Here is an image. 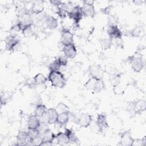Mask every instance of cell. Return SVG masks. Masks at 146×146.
Wrapping results in <instances>:
<instances>
[{
    "label": "cell",
    "mask_w": 146,
    "mask_h": 146,
    "mask_svg": "<svg viewBox=\"0 0 146 146\" xmlns=\"http://www.w3.org/2000/svg\"><path fill=\"white\" fill-rule=\"evenodd\" d=\"M52 86L59 88H63L66 84V79L64 74L60 71H50L47 77Z\"/></svg>",
    "instance_id": "6da1fadb"
},
{
    "label": "cell",
    "mask_w": 146,
    "mask_h": 146,
    "mask_svg": "<svg viewBox=\"0 0 146 146\" xmlns=\"http://www.w3.org/2000/svg\"><path fill=\"white\" fill-rule=\"evenodd\" d=\"M85 86L88 89L92 90L94 93H99L105 88L106 85L103 79H95L91 78L85 84Z\"/></svg>",
    "instance_id": "7a4b0ae2"
},
{
    "label": "cell",
    "mask_w": 146,
    "mask_h": 146,
    "mask_svg": "<svg viewBox=\"0 0 146 146\" xmlns=\"http://www.w3.org/2000/svg\"><path fill=\"white\" fill-rule=\"evenodd\" d=\"M137 54L131 56L129 62L133 70L136 72H139L144 68L145 64L142 56L139 53L137 52Z\"/></svg>",
    "instance_id": "3957f363"
},
{
    "label": "cell",
    "mask_w": 146,
    "mask_h": 146,
    "mask_svg": "<svg viewBox=\"0 0 146 146\" xmlns=\"http://www.w3.org/2000/svg\"><path fill=\"white\" fill-rule=\"evenodd\" d=\"M94 1H84L81 7L83 16L85 17L94 18L95 15V10L94 6Z\"/></svg>",
    "instance_id": "277c9868"
},
{
    "label": "cell",
    "mask_w": 146,
    "mask_h": 146,
    "mask_svg": "<svg viewBox=\"0 0 146 146\" xmlns=\"http://www.w3.org/2000/svg\"><path fill=\"white\" fill-rule=\"evenodd\" d=\"M40 136L42 139V142L40 145H51L56 137V135L50 129L47 128L43 131Z\"/></svg>",
    "instance_id": "5b68a950"
},
{
    "label": "cell",
    "mask_w": 146,
    "mask_h": 146,
    "mask_svg": "<svg viewBox=\"0 0 146 146\" xmlns=\"http://www.w3.org/2000/svg\"><path fill=\"white\" fill-rule=\"evenodd\" d=\"M90 75L95 79H102L103 77V70L101 66L98 64L90 65L88 68Z\"/></svg>",
    "instance_id": "8992f818"
},
{
    "label": "cell",
    "mask_w": 146,
    "mask_h": 146,
    "mask_svg": "<svg viewBox=\"0 0 146 146\" xmlns=\"http://www.w3.org/2000/svg\"><path fill=\"white\" fill-rule=\"evenodd\" d=\"M58 115L55 108H50L47 109L46 114L43 117L46 119L45 123L48 124H53L56 123Z\"/></svg>",
    "instance_id": "52a82bcc"
},
{
    "label": "cell",
    "mask_w": 146,
    "mask_h": 146,
    "mask_svg": "<svg viewBox=\"0 0 146 146\" xmlns=\"http://www.w3.org/2000/svg\"><path fill=\"white\" fill-rule=\"evenodd\" d=\"M17 145H27L31 144V140L27 132L21 131L17 135Z\"/></svg>",
    "instance_id": "ba28073f"
},
{
    "label": "cell",
    "mask_w": 146,
    "mask_h": 146,
    "mask_svg": "<svg viewBox=\"0 0 146 146\" xmlns=\"http://www.w3.org/2000/svg\"><path fill=\"white\" fill-rule=\"evenodd\" d=\"M68 15L70 19H72L74 21L75 23L78 24L83 17L81 7L79 5L74 6Z\"/></svg>",
    "instance_id": "9c48e42d"
},
{
    "label": "cell",
    "mask_w": 146,
    "mask_h": 146,
    "mask_svg": "<svg viewBox=\"0 0 146 146\" xmlns=\"http://www.w3.org/2000/svg\"><path fill=\"white\" fill-rule=\"evenodd\" d=\"M60 43L63 46H66L74 43V35L67 29H64L62 31L60 36Z\"/></svg>",
    "instance_id": "30bf717a"
},
{
    "label": "cell",
    "mask_w": 146,
    "mask_h": 146,
    "mask_svg": "<svg viewBox=\"0 0 146 146\" xmlns=\"http://www.w3.org/2000/svg\"><path fill=\"white\" fill-rule=\"evenodd\" d=\"M135 139L132 137L129 130L123 132L120 136V144L123 146H132L134 144Z\"/></svg>",
    "instance_id": "8fae6325"
},
{
    "label": "cell",
    "mask_w": 146,
    "mask_h": 146,
    "mask_svg": "<svg viewBox=\"0 0 146 146\" xmlns=\"http://www.w3.org/2000/svg\"><path fill=\"white\" fill-rule=\"evenodd\" d=\"M5 47L7 50H14L19 43V39L15 35H9L5 39Z\"/></svg>",
    "instance_id": "7c38bea8"
},
{
    "label": "cell",
    "mask_w": 146,
    "mask_h": 146,
    "mask_svg": "<svg viewBox=\"0 0 146 146\" xmlns=\"http://www.w3.org/2000/svg\"><path fill=\"white\" fill-rule=\"evenodd\" d=\"M92 121V116L88 113H82L78 118L76 123L79 124L81 127L87 128L89 127Z\"/></svg>",
    "instance_id": "4fadbf2b"
},
{
    "label": "cell",
    "mask_w": 146,
    "mask_h": 146,
    "mask_svg": "<svg viewBox=\"0 0 146 146\" xmlns=\"http://www.w3.org/2000/svg\"><path fill=\"white\" fill-rule=\"evenodd\" d=\"M96 123L100 132H103L104 130L109 127L106 115L103 113H100L98 115Z\"/></svg>",
    "instance_id": "5bb4252c"
},
{
    "label": "cell",
    "mask_w": 146,
    "mask_h": 146,
    "mask_svg": "<svg viewBox=\"0 0 146 146\" xmlns=\"http://www.w3.org/2000/svg\"><path fill=\"white\" fill-rule=\"evenodd\" d=\"M107 33L109 38L112 40L114 39H121L123 36V33L117 26H108L107 29Z\"/></svg>",
    "instance_id": "9a60e30c"
},
{
    "label": "cell",
    "mask_w": 146,
    "mask_h": 146,
    "mask_svg": "<svg viewBox=\"0 0 146 146\" xmlns=\"http://www.w3.org/2000/svg\"><path fill=\"white\" fill-rule=\"evenodd\" d=\"M64 55L68 59H74L77 54V50L74 43L64 46L62 48Z\"/></svg>",
    "instance_id": "2e32d148"
},
{
    "label": "cell",
    "mask_w": 146,
    "mask_h": 146,
    "mask_svg": "<svg viewBox=\"0 0 146 146\" xmlns=\"http://www.w3.org/2000/svg\"><path fill=\"white\" fill-rule=\"evenodd\" d=\"M28 129H38L41 125L40 120L35 115H31L29 117L27 121Z\"/></svg>",
    "instance_id": "e0dca14e"
},
{
    "label": "cell",
    "mask_w": 146,
    "mask_h": 146,
    "mask_svg": "<svg viewBox=\"0 0 146 146\" xmlns=\"http://www.w3.org/2000/svg\"><path fill=\"white\" fill-rule=\"evenodd\" d=\"M44 10V3L43 1H35L33 2L31 7V13L34 14H40Z\"/></svg>",
    "instance_id": "ac0fdd59"
},
{
    "label": "cell",
    "mask_w": 146,
    "mask_h": 146,
    "mask_svg": "<svg viewBox=\"0 0 146 146\" xmlns=\"http://www.w3.org/2000/svg\"><path fill=\"white\" fill-rule=\"evenodd\" d=\"M55 139L56 140L58 144L60 145H67L70 143L69 137L65 132H59L56 135Z\"/></svg>",
    "instance_id": "d6986e66"
},
{
    "label": "cell",
    "mask_w": 146,
    "mask_h": 146,
    "mask_svg": "<svg viewBox=\"0 0 146 146\" xmlns=\"http://www.w3.org/2000/svg\"><path fill=\"white\" fill-rule=\"evenodd\" d=\"M69 113L70 112H63V113H59L58 115L57 121L56 123L60 127H62L65 125L70 120Z\"/></svg>",
    "instance_id": "ffe728a7"
},
{
    "label": "cell",
    "mask_w": 146,
    "mask_h": 146,
    "mask_svg": "<svg viewBox=\"0 0 146 146\" xmlns=\"http://www.w3.org/2000/svg\"><path fill=\"white\" fill-rule=\"evenodd\" d=\"M45 23L46 24L47 27H48L50 30H54L56 29L58 26V20L51 15L47 16Z\"/></svg>",
    "instance_id": "44dd1931"
},
{
    "label": "cell",
    "mask_w": 146,
    "mask_h": 146,
    "mask_svg": "<svg viewBox=\"0 0 146 146\" xmlns=\"http://www.w3.org/2000/svg\"><path fill=\"white\" fill-rule=\"evenodd\" d=\"M47 110V108L44 104L42 103L38 104L35 108L34 115L38 117H42L46 114Z\"/></svg>",
    "instance_id": "7402d4cb"
},
{
    "label": "cell",
    "mask_w": 146,
    "mask_h": 146,
    "mask_svg": "<svg viewBox=\"0 0 146 146\" xmlns=\"http://www.w3.org/2000/svg\"><path fill=\"white\" fill-rule=\"evenodd\" d=\"M135 103V113H140L143 112L145 110L146 107V102L144 99H140L137 101L134 102Z\"/></svg>",
    "instance_id": "603a6c76"
},
{
    "label": "cell",
    "mask_w": 146,
    "mask_h": 146,
    "mask_svg": "<svg viewBox=\"0 0 146 146\" xmlns=\"http://www.w3.org/2000/svg\"><path fill=\"white\" fill-rule=\"evenodd\" d=\"M47 78L42 73H38L33 78V81L35 85H43L47 82Z\"/></svg>",
    "instance_id": "cb8c5ba5"
},
{
    "label": "cell",
    "mask_w": 146,
    "mask_h": 146,
    "mask_svg": "<svg viewBox=\"0 0 146 146\" xmlns=\"http://www.w3.org/2000/svg\"><path fill=\"white\" fill-rule=\"evenodd\" d=\"M67 135L68 136L70 143H76L79 142V140L78 138V137L76 136L75 132L74 131L71 129H68V128H66L65 131H64Z\"/></svg>",
    "instance_id": "d4e9b609"
},
{
    "label": "cell",
    "mask_w": 146,
    "mask_h": 146,
    "mask_svg": "<svg viewBox=\"0 0 146 146\" xmlns=\"http://www.w3.org/2000/svg\"><path fill=\"white\" fill-rule=\"evenodd\" d=\"M131 33L133 37H140L144 34V30L141 26H139L135 27Z\"/></svg>",
    "instance_id": "484cf974"
},
{
    "label": "cell",
    "mask_w": 146,
    "mask_h": 146,
    "mask_svg": "<svg viewBox=\"0 0 146 146\" xmlns=\"http://www.w3.org/2000/svg\"><path fill=\"white\" fill-rule=\"evenodd\" d=\"M112 44V39L110 38H104L100 40V45L102 48L104 50H108L111 48Z\"/></svg>",
    "instance_id": "4316f807"
},
{
    "label": "cell",
    "mask_w": 146,
    "mask_h": 146,
    "mask_svg": "<svg viewBox=\"0 0 146 146\" xmlns=\"http://www.w3.org/2000/svg\"><path fill=\"white\" fill-rule=\"evenodd\" d=\"M12 94L9 92H4L1 93V103L2 105H5L7 102H9L12 97Z\"/></svg>",
    "instance_id": "83f0119b"
},
{
    "label": "cell",
    "mask_w": 146,
    "mask_h": 146,
    "mask_svg": "<svg viewBox=\"0 0 146 146\" xmlns=\"http://www.w3.org/2000/svg\"><path fill=\"white\" fill-rule=\"evenodd\" d=\"M58 114L63 113V112H69V107L67 106L65 103L60 102L58 103L56 107L55 108Z\"/></svg>",
    "instance_id": "f1b7e54d"
},
{
    "label": "cell",
    "mask_w": 146,
    "mask_h": 146,
    "mask_svg": "<svg viewBox=\"0 0 146 146\" xmlns=\"http://www.w3.org/2000/svg\"><path fill=\"white\" fill-rule=\"evenodd\" d=\"M62 66L60 64L59 62L57 59H55L52 61L48 66V69L50 71H59V69L61 68Z\"/></svg>",
    "instance_id": "f546056e"
},
{
    "label": "cell",
    "mask_w": 146,
    "mask_h": 146,
    "mask_svg": "<svg viewBox=\"0 0 146 146\" xmlns=\"http://www.w3.org/2000/svg\"><path fill=\"white\" fill-rule=\"evenodd\" d=\"M27 133L31 140V142L33 141V140L38 137L40 134V131L39 130L38 128V129H28Z\"/></svg>",
    "instance_id": "4dcf8cb0"
},
{
    "label": "cell",
    "mask_w": 146,
    "mask_h": 146,
    "mask_svg": "<svg viewBox=\"0 0 146 146\" xmlns=\"http://www.w3.org/2000/svg\"><path fill=\"white\" fill-rule=\"evenodd\" d=\"M22 34L25 37H31L34 34V31L32 28V25L26 26L22 31Z\"/></svg>",
    "instance_id": "1f68e13d"
},
{
    "label": "cell",
    "mask_w": 146,
    "mask_h": 146,
    "mask_svg": "<svg viewBox=\"0 0 146 146\" xmlns=\"http://www.w3.org/2000/svg\"><path fill=\"white\" fill-rule=\"evenodd\" d=\"M60 7L63 10H64L67 13V15H68L71 12V11L72 10L73 7H74V6L72 5V3L67 2V3H62L60 5Z\"/></svg>",
    "instance_id": "d6a6232c"
},
{
    "label": "cell",
    "mask_w": 146,
    "mask_h": 146,
    "mask_svg": "<svg viewBox=\"0 0 146 146\" xmlns=\"http://www.w3.org/2000/svg\"><path fill=\"white\" fill-rule=\"evenodd\" d=\"M118 19L113 15H110L108 18V26H117Z\"/></svg>",
    "instance_id": "836d02e7"
},
{
    "label": "cell",
    "mask_w": 146,
    "mask_h": 146,
    "mask_svg": "<svg viewBox=\"0 0 146 146\" xmlns=\"http://www.w3.org/2000/svg\"><path fill=\"white\" fill-rule=\"evenodd\" d=\"M127 110L128 112L131 114H136L134 102H130L127 103Z\"/></svg>",
    "instance_id": "e575fe53"
},
{
    "label": "cell",
    "mask_w": 146,
    "mask_h": 146,
    "mask_svg": "<svg viewBox=\"0 0 146 146\" xmlns=\"http://www.w3.org/2000/svg\"><path fill=\"white\" fill-rule=\"evenodd\" d=\"M57 59L59 62V63L61 64L62 67L66 66L67 65V63H68V58L64 55L58 56Z\"/></svg>",
    "instance_id": "d590c367"
}]
</instances>
